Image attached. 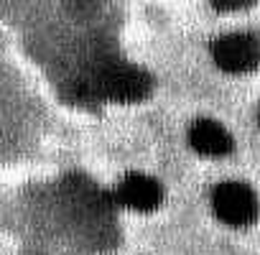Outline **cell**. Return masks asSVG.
Segmentation results:
<instances>
[{
	"instance_id": "obj_1",
	"label": "cell",
	"mask_w": 260,
	"mask_h": 255,
	"mask_svg": "<svg viewBox=\"0 0 260 255\" xmlns=\"http://www.w3.org/2000/svg\"><path fill=\"white\" fill-rule=\"evenodd\" d=\"M82 92L92 100H110L120 105L141 102L151 94V77L136 64L125 61H107L94 69L89 82L82 84Z\"/></svg>"
},
{
	"instance_id": "obj_2",
	"label": "cell",
	"mask_w": 260,
	"mask_h": 255,
	"mask_svg": "<svg viewBox=\"0 0 260 255\" xmlns=\"http://www.w3.org/2000/svg\"><path fill=\"white\" fill-rule=\"evenodd\" d=\"M212 209L230 227H250L257 219V197L242 181H224L212 192Z\"/></svg>"
},
{
	"instance_id": "obj_3",
	"label": "cell",
	"mask_w": 260,
	"mask_h": 255,
	"mask_svg": "<svg viewBox=\"0 0 260 255\" xmlns=\"http://www.w3.org/2000/svg\"><path fill=\"white\" fill-rule=\"evenodd\" d=\"M214 64L230 74H247L260 67V39L252 34H227L212 44Z\"/></svg>"
},
{
	"instance_id": "obj_4",
	"label": "cell",
	"mask_w": 260,
	"mask_h": 255,
	"mask_svg": "<svg viewBox=\"0 0 260 255\" xmlns=\"http://www.w3.org/2000/svg\"><path fill=\"white\" fill-rule=\"evenodd\" d=\"M115 202L136 212H153L164 202V186L148 174L130 171L115 186Z\"/></svg>"
},
{
	"instance_id": "obj_5",
	"label": "cell",
	"mask_w": 260,
	"mask_h": 255,
	"mask_svg": "<svg viewBox=\"0 0 260 255\" xmlns=\"http://www.w3.org/2000/svg\"><path fill=\"white\" fill-rule=\"evenodd\" d=\"M189 143L202 156H227L232 151V136L209 117H202L189 128Z\"/></svg>"
},
{
	"instance_id": "obj_6",
	"label": "cell",
	"mask_w": 260,
	"mask_h": 255,
	"mask_svg": "<svg viewBox=\"0 0 260 255\" xmlns=\"http://www.w3.org/2000/svg\"><path fill=\"white\" fill-rule=\"evenodd\" d=\"M209 3L217 11H242V8H250L255 0H209Z\"/></svg>"
},
{
	"instance_id": "obj_7",
	"label": "cell",
	"mask_w": 260,
	"mask_h": 255,
	"mask_svg": "<svg viewBox=\"0 0 260 255\" xmlns=\"http://www.w3.org/2000/svg\"><path fill=\"white\" fill-rule=\"evenodd\" d=\"M257 122H260V115H257Z\"/></svg>"
}]
</instances>
